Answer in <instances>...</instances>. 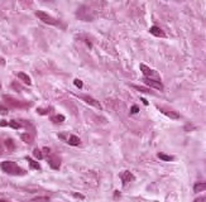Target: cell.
<instances>
[{"mask_svg": "<svg viewBox=\"0 0 206 202\" xmlns=\"http://www.w3.org/2000/svg\"><path fill=\"white\" fill-rule=\"evenodd\" d=\"M36 15L38 16V18H39L42 22H44L46 24H51V25H57V24H58V20H57L56 18L48 15V14L44 13V12H37Z\"/></svg>", "mask_w": 206, "mask_h": 202, "instance_id": "obj_3", "label": "cell"}, {"mask_svg": "<svg viewBox=\"0 0 206 202\" xmlns=\"http://www.w3.org/2000/svg\"><path fill=\"white\" fill-rule=\"evenodd\" d=\"M16 76H18V78H19V80H22V81L25 83V85H30V83H32V81H30V78H29V76H28L27 73H24V72H19Z\"/></svg>", "mask_w": 206, "mask_h": 202, "instance_id": "obj_11", "label": "cell"}, {"mask_svg": "<svg viewBox=\"0 0 206 202\" xmlns=\"http://www.w3.org/2000/svg\"><path fill=\"white\" fill-rule=\"evenodd\" d=\"M52 120L55 123H63L65 121V116L63 115H56V116L52 117Z\"/></svg>", "mask_w": 206, "mask_h": 202, "instance_id": "obj_16", "label": "cell"}, {"mask_svg": "<svg viewBox=\"0 0 206 202\" xmlns=\"http://www.w3.org/2000/svg\"><path fill=\"white\" fill-rule=\"evenodd\" d=\"M48 162H49V165L55 168V169H58L59 168V158L56 157V155H52V157H49L48 158Z\"/></svg>", "mask_w": 206, "mask_h": 202, "instance_id": "obj_9", "label": "cell"}, {"mask_svg": "<svg viewBox=\"0 0 206 202\" xmlns=\"http://www.w3.org/2000/svg\"><path fill=\"white\" fill-rule=\"evenodd\" d=\"M0 154H3V147H2V141H0Z\"/></svg>", "mask_w": 206, "mask_h": 202, "instance_id": "obj_29", "label": "cell"}, {"mask_svg": "<svg viewBox=\"0 0 206 202\" xmlns=\"http://www.w3.org/2000/svg\"><path fill=\"white\" fill-rule=\"evenodd\" d=\"M80 138L79 137H76V135H71L70 139H68V144H71V145H79L80 144Z\"/></svg>", "mask_w": 206, "mask_h": 202, "instance_id": "obj_14", "label": "cell"}, {"mask_svg": "<svg viewBox=\"0 0 206 202\" xmlns=\"http://www.w3.org/2000/svg\"><path fill=\"white\" fill-rule=\"evenodd\" d=\"M134 89L139 90V91H143V92H151L149 90H147V89H143V87H140V86H134Z\"/></svg>", "mask_w": 206, "mask_h": 202, "instance_id": "obj_24", "label": "cell"}, {"mask_svg": "<svg viewBox=\"0 0 206 202\" xmlns=\"http://www.w3.org/2000/svg\"><path fill=\"white\" fill-rule=\"evenodd\" d=\"M149 32L152 33L153 36H156V37H166L165 32H163L159 27H156V25H154V27H152V28L149 29Z\"/></svg>", "mask_w": 206, "mask_h": 202, "instance_id": "obj_10", "label": "cell"}, {"mask_svg": "<svg viewBox=\"0 0 206 202\" xmlns=\"http://www.w3.org/2000/svg\"><path fill=\"white\" fill-rule=\"evenodd\" d=\"M82 100H85L86 103L89 104V105H92L94 107H96V109H101V105H100V103L98 100H95V99H92L91 96H87V95H81L80 96Z\"/></svg>", "mask_w": 206, "mask_h": 202, "instance_id": "obj_4", "label": "cell"}, {"mask_svg": "<svg viewBox=\"0 0 206 202\" xmlns=\"http://www.w3.org/2000/svg\"><path fill=\"white\" fill-rule=\"evenodd\" d=\"M158 109L161 110V113H163L165 115L169 116L171 119H178V117H179L178 113H176V111H172V110H167V109H165V107H158Z\"/></svg>", "mask_w": 206, "mask_h": 202, "instance_id": "obj_7", "label": "cell"}, {"mask_svg": "<svg viewBox=\"0 0 206 202\" xmlns=\"http://www.w3.org/2000/svg\"><path fill=\"white\" fill-rule=\"evenodd\" d=\"M9 125L12 126V128H14V129H19V128H20V125H19L18 123H16V121H14V120H13V121H10V123H9Z\"/></svg>", "mask_w": 206, "mask_h": 202, "instance_id": "obj_21", "label": "cell"}, {"mask_svg": "<svg viewBox=\"0 0 206 202\" xmlns=\"http://www.w3.org/2000/svg\"><path fill=\"white\" fill-rule=\"evenodd\" d=\"M144 83L145 85H148L149 87H153V89H157L159 91L163 90V85L161 83V81H154V80H148V78H144Z\"/></svg>", "mask_w": 206, "mask_h": 202, "instance_id": "obj_5", "label": "cell"}, {"mask_svg": "<svg viewBox=\"0 0 206 202\" xmlns=\"http://www.w3.org/2000/svg\"><path fill=\"white\" fill-rule=\"evenodd\" d=\"M120 178H122V181H123V184H128L129 182H132L134 179V176L129 171H124L122 174H120Z\"/></svg>", "mask_w": 206, "mask_h": 202, "instance_id": "obj_6", "label": "cell"}, {"mask_svg": "<svg viewBox=\"0 0 206 202\" xmlns=\"http://www.w3.org/2000/svg\"><path fill=\"white\" fill-rule=\"evenodd\" d=\"M139 111V109H138V106H133L132 107V114H137Z\"/></svg>", "mask_w": 206, "mask_h": 202, "instance_id": "obj_25", "label": "cell"}, {"mask_svg": "<svg viewBox=\"0 0 206 202\" xmlns=\"http://www.w3.org/2000/svg\"><path fill=\"white\" fill-rule=\"evenodd\" d=\"M5 125H8V124H6L4 120H3V121H0V126H5Z\"/></svg>", "mask_w": 206, "mask_h": 202, "instance_id": "obj_28", "label": "cell"}, {"mask_svg": "<svg viewBox=\"0 0 206 202\" xmlns=\"http://www.w3.org/2000/svg\"><path fill=\"white\" fill-rule=\"evenodd\" d=\"M49 198L48 197H38V198H33L32 202H48Z\"/></svg>", "mask_w": 206, "mask_h": 202, "instance_id": "obj_18", "label": "cell"}, {"mask_svg": "<svg viewBox=\"0 0 206 202\" xmlns=\"http://www.w3.org/2000/svg\"><path fill=\"white\" fill-rule=\"evenodd\" d=\"M205 201H206L205 196H204V197H200V198H196V200H195V202H205Z\"/></svg>", "mask_w": 206, "mask_h": 202, "instance_id": "obj_26", "label": "cell"}, {"mask_svg": "<svg viewBox=\"0 0 206 202\" xmlns=\"http://www.w3.org/2000/svg\"><path fill=\"white\" fill-rule=\"evenodd\" d=\"M4 99L9 103L12 106H15V107H23V106H25L22 101H18V100H15V99H13V97H9V96H4Z\"/></svg>", "mask_w": 206, "mask_h": 202, "instance_id": "obj_8", "label": "cell"}, {"mask_svg": "<svg viewBox=\"0 0 206 202\" xmlns=\"http://www.w3.org/2000/svg\"><path fill=\"white\" fill-rule=\"evenodd\" d=\"M142 101H143V103H144L145 105H148V101H147V100H144V99H142Z\"/></svg>", "mask_w": 206, "mask_h": 202, "instance_id": "obj_30", "label": "cell"}, {"mask_svg": "<svg viewBox=\"0 0 206 202\" xmlns=\"http://www.w3.org/2000/svg\"><path fill=\"white\" fill-rule=\"evenodd\" d=\"M2 169L8 173V174H24V171L16 165V163L10 162V161H5L2 163Z\"/></svg>", "mask_w": 206, "mask_h": 202, "instance_id": "obj_1", "label": "cell"}, {"mask_svg": "<svg viewBox=\"0 0 206 202\" xmlns=\"http://www.w3.org/2000/svg\"><path fill=\"white\" fill-rule=\"evenodd\" d=\"M33 153H34V155H36L38 159H42V158H43V154L41 153V150H39L38 148H36V149H34V152H33Z\"/></svg>", "mask_w": 206, "mask_h": 202, "instance_id": "obj_19", "label": "cell"}, {"mask_svg": "<svg viewBox=\"0 0 206 202\" xmlns=\"http://www.w3.org/2000/svg\"><path fill=\"white\" fill-rule=\"evenodd\" d=\"M22 140L23 141H25L27 144H30V143H33V137L30 135V134H28V133H24V134H22Z\"/></svg>", "mask_w": 206, "mask_h": 202, "instance_id": "obj_13", "label": "cell"}, {"mask_svg": "<svg viewBox=\"0 0 206 202\" xmlns=\"http://www.w3.org/2000/svg\"><path fill=\"white\" fill-rule=\"evenodd\" d=\"M29 165H30L32 168H34V169H39V168H41V165H39L37 162H34V161H30V162H29Z\"/></svg>", "mask_w": 206, "mask_h": 202, "instance_id": "obj_20", "label": "cell"}, {"mask_svg": "<svg viewBox=\"0 0 206 202\" xmlns=\"http://www.w3.org/2000/svg\"><path fill=\"white\" fill-rule=\"evenodd\" d=\"M140 70H142V72H143V75H144V77H145V78H148V80H154V81H161L159 75H158L156 71H154V70L149 68L148 66L140 64Z\"/></svg>", "mask_w": 206, "mask_h": 202, "instance_id": "obj_2", "label": "cell"}, {"mask_svg": "<svg viewBox=\"0 0 206 202\" xmlns=\"http://www.w3.org/2000/svg\"><path fill=\"white\" fill-rule=\"evenodd\" d=\"M0 202H5V201H3V200H0Z\"/></svg>", "mask_w": 206, "mask_h": 202, "instance_id": "obj_31", "label": "cell"}, {"mask_svg": "<svg viewBox=\"0 0 206 202\" xmlns=\"http://www.w3.org/2000/svg\"><path fill=\"white\" fill-rule=\"evenodd\" d=\"M38 114H41V115H46L47 113H48V110H46V109H38Z\"/></svg>", "mask_w": 206, "mask_h": 202, "instance_id": "obj_23", "label": "cell"}, {"mask_svg": "<svg viewBox=\"0 0 206 202\" xmlns=\"http://www.w3.org/2000/svg\"><path fill=\"white\" fill-rule=\"evenodd\" d=\"M158 158L163 159V161H167V162H169V161H172V159H173V157L167 155V154H163V153H159V154H158Z\"/></svg>", "mask_w": 206, "mask_h": 202, "instance_id": "obj_17", "label": "cell"}, {"mask_svg": "<svg viewBox=\"0 0 206 202\" xmlns=\"http://www.w3.org/2000/svg\"><path fill=\"white\" fill-rule=\"evenodd\" d=\"M206 190V183L205 182H197L194 186V191L195 192H204Z\"/></svg>", "mask_w": 206, "mask_h": 202, "instance_id": "obj_12", "label": "cell"}, {"mask_svg": "<svg viewBox=\"0 0 206 202\" xmlns=\"http://www.w3.org/2000/svg\"><path fill=\"white\" fill-rule=\"evenodd\" d=\"M5 145H6V148H8V150H14V148H15V145H14V143H13V140L12 139H6L5 140Z\"/></svg>", "mask_w": 206, "mask_h": 202, "instance_id": "obj_15", "label": "cell"}, {"mask_svg": "<svg viewBox=\"0 0 206 202\" xmlns=\"http://www.w3.org/2000/svg\"><path fill=\"white\" fill-rule=\"evenodd\" d=\"M0 113H3V114H6L8 111H6V109H4V107H0Z\"/></svg>", "mask_w": 206, "mask_h": 202, "instance_id": "obj_27", "label": "cell"}, {"mask_svg": "<svg viewBox=\"0 0 206 202\" xmlns=\"http://www.w3.org/2000/svg\"><path fill=\"white\" fill-rule=\"evenodd\" d=\"M73 83H75V86H76V87L82 89V81H80V80H77V78H76V80L73 81Z\"/></svg>", "mask_w": 206, "mask_h": 202, "instance_id": "obj_22", "label": "cell"}]
</instances>
